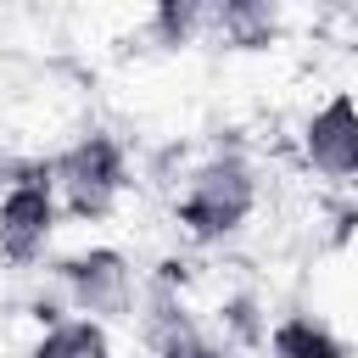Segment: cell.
Returning a JSON list of instances; mask_svg holds the SVG:
<instances>
[{"mask_svg": "<svg viewBox=\"0 0 358 358\" xmlns=\"http://www.w3.org/2000/svg\"><path fill=\"white\" fill-rule=\"evenodd\" d=\"M268 358H347L341 336L313 313H285L268 330Z\"/></svg>", "mask_w": 358, "mask_h": 358, "instance_id": "52a82bcc", "label": "cell"}, {"mask_svg": "<svg viewBox=\"0 0 358 358\" xmlns=\"http://www.w3.org/2000/svg\"><path fill=\"white\" fill-rule=\"evenodd\" d=\"M302 151L308 162L336 179V185H358V101L347 90H336L308 123H302Z\"/></svg>", "mask_w": 358, "mask_h": 358, "instance_id": "5b68a950", "label": "cell"}, {"mask_svg": "<svg viewBox=\"0 0 358 358\" xmlns=\"http://www.w3.org/2000/svg\"><path fill=\"white\" fill-rule=\"evenodd\" d=\"M34 358H112V336L101 319L84 313H62L45 324V336L34 341Z\"/></svg>", "mask_w": 358, "mask_h": 358, "instance_id": "8992f818", "label": "cell"}, {"mask_svg": "<svg viewBox=\"0 0 358 358\" xmlns=\"http://www.w3.org/2000/svg\"><path fill=\"white\" fill-rule=\"evenodd\" d=\"M50 173H56V201L73 218H106L117 207L123 185H129V157H123V145L112 134L95 129V134H78L50 162Z\"/></svg>", "mask_w": 358, "mask_h": 358, "instance_id": "7a4b0ae2", "label": "cell"}, {"mask_svg": "<svg viewBox=\"0 0 358 358\" xmlns=\"http://www.w3.org/2000/svg\"><path fill=\"white\" fill-rule=\"evenodd\" d=\"M252 207H257V173L246 157L229 151V157H207L201 168H190L179 201H173V218L190 241L213 246V241L235 235L252 218Z\"/></svg>", "mask_w": 358, "mask_h": 358, "instance_id": "6da1fadb", "label": "cell"}, {"mask_svg": "<svg viewBox=\"0 0 358 358\" xmlns=\"http://www.w3.org/2000/svg\"><path fill=\"white\" fill-rule=\"evenodd\" d=\"M56 274H62V291H67L73 313H84V319H101L106 324V319H123L134 308V268L112 246L73 252V257H62Z\"/></svg>", "mask_w": 358, "mask_h": 358, "instance_id": "277c9868", "label": "cell"}, {"mask_svg": "<svg viewBox=\"0 0 358 358\" xmlns=\"http://www.w3.org/2000/svg\"><path fill=\"white\" fill-rule=\"evenodd\" d=\"M56 173L50 162H22L0 190V257L11 268H28L45 257L56 229Z\"/></svg>", "mask_w": 358, "mask_h": 358, "instance_id": "3957f363", "label": "cell"}]
</instances>
